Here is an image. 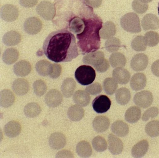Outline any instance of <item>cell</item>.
I'll list each match as a JSON object with an SVG mask.
<instances>
[{
	"mask_svg": "<svg viewBox=\"0 0 159 158\" xmlns=\"http://www.w3.org/2000/svg\"><path fill=\"white\" fill-rule=\"evenodd\" d=\"M76 151L80 157L88 158L92 155V148L91 145L87 141H81L76 146Z\"/></svg>",
	"mask_w": 159,
	"mask_h": 158,
	"instance_id": "34",
	"label": "cell"
},
{
	"mask_svg": "<svg viewBox=\"0 0 159 158\" xmlns=\"http://www.w3.org/2000/svg\"><path fill=\"white\" fill-rule=\"evenodd\" d=\"M87 5L93 8H98L102 4V0H85Z\"/></svg>",
	"mask_w": 159,
	"mask_h": 158,
	"instance_id": "51",
	"label": "cell"
},
{
	"mask_svg": "<svg viewBox=\"0 0 159 158\" xmlns=\"http://www.w3.org/2000/svg\"><path fill=\"white\" fill-rule=\"evenodd\" d=\"M139 1H141V2H143L144 3H148L150 2L152 0H139Z\"/></svg>",
	"mask_w": 159,
	"mask_h": 158,
	"instance_id": "53",
	"label": "cell"
},
{
	"mask_svg": "<svg viewBox=\"0 0 159 158\" xmlns=\"http://www.w3.org/2000/svg\"><path fill=\"white\" fill-rule=\"evenodd\" d=\"M105 55L102 51H96L88 53L84 57L83 62L86 65L96 67L105 60Z\"/></svg>",
	"mask_w": 159,
	"mask_h": 158,
	"instance_id": "13",
	"label": "cell"
},
{
	"mask_svg": "<svg viewBox=\"0 0 159 158\" xmlns=\"http://www.w3.org/2000/svg\"><path fill=\"white\" fill-rule=\"evenodd\" d=\"M12 88L16 94L22 96L28 92L30 89L29 83L25 79H17L14 81Z\"/></svg>",
	"mask_w": 159,
	"mask_h": 158,
	"instance_id": "16",
	"label": "cell"
},
{
	"mask_svg": "<svg viewBox=\"0 0 159 158\" xmlns=\"http://www.w3.org/2000/svg\"><path fill=\"white\" fill-rule=\"evenodd\" d=\"M24 27L25 31L29 34L36 35L41 30L42 22L37 17H30L26 20Z\"/></svg>",
	"mask_w": 159,
	"mask_h": 158,
	"instance_id": "8",
	"label": "cell"
},
{
	"mask_svg": "<svg viewBox=\"0 0 159 158\" xmlns=\"http://www.w3.org/2000/svg\"><path fill=\"white\" fill-rule=\"evenodd\" d=\"M19 16L18 8L12 4L3 5L1 9L2 18L7 22H12L17 19Z\"/></svg>",
	"mask_w": 159,
	"mask_h": 158,
	"instance_id": "9",
	"label": "cell"
},
{
	"mask_svg": "<svg viewBox=\"0 0 159 158\" xmlns=\"http://www.w3.org/2000/svg\"><path fill=\"white\" fill-rule=\"evenodd\" d=\"M145 132L148 136L154 137L159 136V121L153 120L149 122L145 127Z\"/></svg>",
	"mask_w": 159,
	"mask_h": 158,
	"instance_id": "39",
	"label": "cell"
},
{
	"mask_svg": "<svg viewBox=\"0 0 159 158\" xmlns=\"http://www.w3.org/2000/svg\"><path fill=\"white\" fill-rule=\"evenodd\" d=\"M147 84V78L143 73H136L132 76L130 81V86L132 89L139 91L143 89Z\"/></svg>",
	"mask_w": 159,
	"mask_h": 158,
	"instance_id": "19",
	"label": "cell"
},
{
	"mask_svg": "<svg viewBox=\"0 0 159 158\" xmlns=\"http://www.w3.org/2000/svg\"><path fill=\"white\" fill-rule=\"evenodd\" d=\"M118 87V83L113 78H107L103 82L104 90L109 95H112L116 92Z\"/></svg>",
	"mask_w": 159,
	"mask_h": 158,
	"instance_id": "38",
	"label": "cell"
},
{
	"mask_svg": "<svg viewBox=\"0 0 159 158\" xmlns=\"http://www.w3.org/2000/svg\"><path fill=\"white\" fill-rule=\"evenodd\" d=\"M15 101V96L9 89H3L0 93V105L2 107L7 108L11 106Z\"/></svg>",
	"mask_w": 159,
	"mask_h": 158,
	"instance_id": "21",
	"label": "cell"
},
{
	"mask_svg": "<svg viewBox=\"0 0 159 158\" xmlns=\"http://www.w3.org/2000/svg\"><path fill=\"white\" fill-rule=\"evenodd\" d=\"M141 111L139 108L133 106L129 108L125 113V120L130 123L137 122L141 117Z\"/></svg>",
	"mask_w": 159,
	"mask_h": 158,
	"instance_id": "30",
	"label": "cell"
},
{
	"mask_svg": "<svg viewBox=\"0 0 159 158\" xmlns=\"http://www.w3.org/2000/svg\"><path fill=\"white\" fill-rule=\"evenodd\" d=\"M149 148L148 142L142 140L137 143L132 149V155L134 158H141L145 156Z\"/></svg>",
	"mask_w": 159,
	"mask_h": 158,
	"instance_id": "25",
	"label": "cell"
},
{
	"mask_svg": "<svg viewBox=\"0 0 159 158\" xmlns=\"http://www.w3.org/2000/svg\"><path fill=\"white\" fill-rule=\"evenodd\" d=\"M62 73V66L58 64H53L52 66V70L50 77L52 79H57L59 77Z\"/></svg>",
	"mask_w": 159,
	"mask_h": 158,
	"instance_id": "47",
	"label": "cell"
},
{
	"mask_svg": "<svg viewBox=\"0 0 159 158\" xmlns=\"http://www.w3.org/2000/svg\"><path fill=\"white\" fill-rule=\"evenodd\" d=\"M112 132L119 137H124L129 133V126L123 121L114 122L111 126Z\"/></svg>",
	"mask_w": 159,
	"mask_h": 158,
	"instance_id": "23",
	"label": "cell"
},
{
	"mask_svg": "<svg viewBox=\"0 0 159 158\" xmlns=\"http://www.w3.org/2000/svg\"><path fill=\"white\" fill-rule=\"evenodd\" d=\"M67 115L70 120L75 122L79 121L84 117V110L81 106L74 105L69 108Z\"/></svg>",
	"mask_w": 159,
	"mask_h": 158,
	"instance_id": "28",
	"label": "cell"
},
{
	"mask_svg": "<svg viewBox=\"0 0 159 158\" xmlns=\"http://www.w3.org/2000/svg\"><path fill=\"white\" fill-rule=\"evenodd\" d=\"M115 98L118 103L125 105L129 103L131 99L130 91L127 88H120L116 91Z\"/></svg>",
	"mask_w": 159,
	"mask_h": 158,
	"instance_id": "32",
	"label": "cell"
},
{
	"mask_svg": "<svg viewBox=\"0 0 159 158\" xmlns=\"http://www.w3.org/2000/svg\"><path fill=\"white\" fill-rule=\"evenodd\" d=\"M120 41L117 37H111L108 39L105 43V48L110 52H114L119 50L120 47Z\"/></svg>",
	"mask_w": 159,
	"mask_h": 158,
	"instance_id": "41",
	"label": "cell"
},
{
	"mask_svg": "<svg viewBox=\"0 0 159 158\" xmlns=\"http://www.w3.org/2000/svg\"><path fill=\"white\" fill-rule=\"evenodd\" d=\"M141 25L145 31L158 30L159 29V19L154 14H147L142 19Z\"/></svg>",
	"mask_w": 159,
	"mask_h": 158,
	"instance_id": "14",
	"label": "cell"
},
{
	"mask_svg": "<svg viewBox=\"0 0 159 158\" xmlns=\"http://www.w3.org/2000/svg\"><path fill=\"white\" fill-rule=\"evenodd\" d=\"M120 24L125 31L129 32L139 33L141 31L139 17L133 12L124 15L121 18Z\"/></svg>",
	"mask_w": 159,
	"mask_h": 158,
	"instance_id": "4",
	"label": "cell"
},
{
	"mask_svg": "<svg viewBox=\"0 0 159 158\" xmlns=\"http://www.w3.org/2000/svg\"><path fill=\"white\" fill-rule=\"evenodd\" d=\"M33 89L34 93L37 96H42L47 91V86L44 81L39 79L33 83Z\"/></svg>",
	"mask_w": 159,
	"mask_h": 158,
	"instance_id": "43",
	"label": "cell"
},
{
	"mask_svg": "<svg viewBox=\"0 0 159 158\" xmlns=\"http://www.w3.org/2000/svg\"><path fill=\"white\" fill-rule=\"evenodd\" d=\"M43 50L48 59L56 63L70 62L79 55L75 36L66 29L50 34L43 43Z\"/></svg>",
	"mask_w": 159,
	"mask_h": 158,
	"instance_id": "2",
	"label": "cell"
},
{
	"mask_svg": "<svg viewBox=\"0 0 159 158\" xmlns=\"http://www.w3.org/2000/svg\"><path fill=\"white\" fill-rule=\"evenodd\" d=\"M109 62L111 66L113 68L123 67L126 63L125 56L120 52H114L111 55Z\"/></svg>",
	"mask_w": 159,
	"mask_h": 158,
	"instance_id": "33",
	"label": "cell"
},
{
	"mask_svg": "<svg viewBox=\"0 0 159 158\" xmlns=\"http://www.w3.org/2000/svg\"><path fill=\"white\" fill-rule=\"evenodd\" d=\"M19 56V52L17 50L13 48H8L2 54V60L6 64L10 65L15 63L18 60Z\"/></svg>",
	"mask_w": 159,
	"mask_h": 158,
	"instance_id": "31",
	"label": "cell"
},
{
	"mask_svg": "<svg viewBox=\"0 0 159 158\" xmlns=\"http://www.w3.org/2000/svg\"><path fill=\"white\" fill-rule=\"evenodd\" d=\"M153 101V95L149 91L144 90L137 93L134 97V102L138 106L143 108L150 106Z\"/></svg>",
	"mask_w": 159,
	"mask_h": 158,
	"instance_id": "6",
	"label": "cell"
},
{
	"mask_svg": "<svg viewBox=\"0 0 159 158\" xmlns=\"http://www.w3.org/2000/svg\"><path fill=\"white\" fill-rule=\"evenodd\" d=\"M108 142L109 150L111 154L117 155L122 152L123 143L119 137L112 134H110L108 137Z\"/></svg>",
	"mask_w": 159,
	"mask_h": 158,
	"instance_id": "12",
	"label": "cell"
},
{
	"mask_svg": "<svg viewBox=\"0 0 159 158\" xmlns=\"http://www.w3.org/2000/svg\"><path fill=\"white\" fill-rule=\"evenodd\" d=\"M32 66L30 63L25 60L19 61L14 65V72L18 76H26L30 74Z\"/></svg>",
	"mask_w": 159,
	"mask_h": 158,
	"instance_id": "17",
	"label": "cell"
},
{
	"mask_svg": "<svg viewBox=\"0 0 159 158\" xmlns=\"http://www.w3.org/2000/svg\"><path fill=\"white\" fill-rule=\"evenodd\" d=\"M76 83L73 79L68 78L66 79L61 86V91L63 95L66 98L71 97L76 89Z\"/></svg>",
	"mask_w": 159,
	"mask_h": 158,
	"instance_id": "26",
	"label": "cell"
},
{
	"mask_svg": "<svg viewBox=\"0 0 159 158\" xmlns=\"http://www.w3.org/2000/svg\"><path fill=\"white\" fill-rule=\"evenodd\" d=\"M54 23L77 35L78 42L99 31L103 27L100 17L85 0H56Z\"/></svg>",
	"mask_w": 159,
	"mask_h": 158,
	"instance_id": "1",
	"label": "cell"
},
{
	"mask_svg": "<svg viewBox=\"0 0 159 158\" xmlns=\"http://www.w3.org/2000/svg\"><path fill=\"white\" fill-rule=\"evenodd\" d=\"M73 101L77 105L82 107H85L89 104L91 97L86 91H77L73 94Z\"/></svg>",
	"mask_w": 159,
	"mask_h": 158,
	"instance_id": "29",
	"label": "cell"
},
{
	"mask_svg": "<svg viewBox=\"0 0 159 158\" xmlns=\"http://www.w3.org/2000/svg\"><path fill=\"white\" fill-rule=\"evenodd\" d=\"M56 158H73V153L70 151L63 150L57 152L56 156Z\"/></svg>",
	"mask_w": 159,
	"mask_h": 158,
	"instance_id": "50",
	"label": "cell"
},
{
	"mask_svg": "<svg viewBox=\"0 0 159 158\" xmlns=\"http://www.w3.org/2000/svg\"><path fill=\"white\" fill-rule=\"evenodd\" d=\"M102 88L99 83L96 82L87 86L85 91L91 95H96L102 92Z\"/></svg>",
	"mask_w": 159,
	"mask_h": 158,
	"instance_id": "46",
	"label": "cell"
},
{
	"mask_svg": "<svg viewBox=\"0 0 159 158\" xmlns=\"http://www.w3.org/2000/svg\"><path fill=\"white\" fill-rule=\"evenodd\" d=\"M159 114V109L157 107H152L147 109L143 113L142 120L143 121H148L150 118H153L158 116Z\"/></svg>",
	"mask_w": 159,
	"mask_h": 158,
	"instance_id": "45",
	"label": "cell"
},
{
	"mask_svg": "<svg viewBox=\"0 0 159 158\" xmlns=\"http://www.w3.org/2000/svg\"><path fill=\"white\" fill-rule=\"evenodd\" d=\"M63 101V96L60 91L57 89L49 91L45 96L44 101L49 107L55 108L58 106Z\"/></svg>",
	"mask_w": 159,
	"mask_h": 158,
	"instance_id": "11",
	"label": "cell"
},
{
	"mask_svg": "<svg viewBox=\"0 0 159 158\" xmlns=\"http://www.w3.org/2000/svg\"><path fill=\"white\" fill-rule=\"evenodd\" d=\"M36 10L39 16L47 21L53 19L55 16V7L52 3L49 1L41 2L37 6Z\"/></svg>",
	"mask_w": 159,
	"mask_h": 158,
	"instance_id": "5",
	"label": "cell"
},
{
	"mask_svg": "<svg viewBox=\"0 0 159 158\" xmlns=\"http://www.w3.org/2000/svg\"><path fill=\"white\" fill-rule=\"evenodd\" d=\"M110 65L108 61L105 59V60L96 67H95L96 70L99 73H104L109 68Z\"/></svg>",
	"mask_w": 159,
	"mask_h": 158,
	"instance_id": "48",
	"label": "cell"
},
{
	"mask_svg": "<svg viewBox=\"0 0 159 158\" xmlns=\"http://www.w3.org/2000/svg\"><path fill=\"white\" fill-rule=\"evenodd\" d=\"M112 77L120 84H126L130 80L131 75L128 70L123 67L115 68L112 72Z\"/></svg>",
	"mask_w": 159,
	"mask_h": 158,
	"instance_id": "18",
	"label": "cell"
},
{
	"mask_svg": "<svg viewBox=\"0 0 159 158\" xmlns=\"http://www.w3.org/2000/svg\"><path fill=\"white\" fill-rule=\"evenodd\" d=\"M93 125L95 131L98 132H103L109 127V119L105 116H97L93 121Z\"/></svg>",
	"mask_w": 159,
	"mask_h": 158,
	"instance_id": "20",
	"label": "cell"
},
{
	"mask_svg": "<svg viewBox=\"0 0 159 158\" xmlns=\"http://www.w3.org/2000/svg\"><path fill=\"white\" fill-rule=\"evenodd\" d=\"M116 33L115 24L111 21H107L103 24L100 31V36L103 39H108L113 37Z\"/></svg>",
	"mask_w": 159,
	"mask_h": 158,
	"instance_id": "27",
	"label": "cell"
},
{
	"mask_svg": "<svg viewBox=\"0 0 159 158\" xmlns=\"http://www.w3.org/2000/svg\"><path fill=\"white\" fill-rule=\"evenodd\" d=\"M158 14H159V4H158Z\"/></svg>",
	"mask_w": 159,
	"mask_h": 158,
	"instance_id": "54",
	"label": "cell"
},
{
	"mask_svg": "<svg viewBox=\"0 0 159 158\" xmlns=\"http://www.w3.org/2000/svg\"><path fill=\"white\" fill-rule=\"evenodd\" d=\"M92 145L94 149L98 152L105 151L107 148V143L106 139L101 136H97L93 139Z\"/></svg>",
	"mask_w": 159,
	"mask_h": 158,
	"instance_id": "40",
	"label": "cell"
},
{
	"mask_svg": "<svg viewBox=\"0 0 159 158\" xmlns=\"http://www.w3.org/2000/svg\"><path fill=\"white\" fill-rule=\"evenodd\" d=\"M148 58L144 53H138L133 57L131 61V67L134 71H142L147 68Z\"/></svg>",
	"mask_w": 159,
	"mask_h": 158,
	"instance_id": "10",
	"label": "cell"
},
{
	"mask_svg": "<svg viewBox=\"0 0 159 158\" xmlns=\"http://www.w3.org/2000/svg\"><path fill=\"white\" fill-rule=\"evenodd\" d=\"M151 71L154 75L159 77V60H157L152 63Z\"/></svg>",
	"mask_w": 159,
	"mask_h": 158,
	"instance_id": "52",
	"label": "cell"
},
{
	"mask_svg": "<svg viewBox=\"0 0 159 158\" xmlns=\"http://www.w3.org/2000/svg\"><path fill=\"white\" fill-rule=\"evenodd\" d=\"M131 47L135 51H145L147 49V44L144 36H138L134 38L131 43Z\"/></svg>",
	"mask_w": 159,
	"mask_h": 158,
	"instance_id": "37",
	"label": "cell"
},
{
	"mask_svg": "<svg viewBox=\"0 0 159 158\" xmlns=\"http://www.w3.org/2000/svg\"><path fill=\"white\" fill-rule=\"evenodd\" d=\"M21 125L18 122L12 121L9 122L4 126V132L8 137L11 138L18 136L21 132Z\"/></svg>",
	"mask_w": 159,
	"mask_h": 158,
	"instance_id": "22",
	"label": "cell"
},
{
	"mask_svg": "<svg viewBox=\"0 0 159 158\" xmlns=\"http://www.w3.org/2000/svg\"><path fill=\"white\" fill-rule=\"evenodd\" d=\"M52 64L46 60L39 61L36 65V69L38 74L43 76L50 75Z\"/></svg>",
	"mask_w": 159,
	"mask_h": 158,
	"instance_id": "35",
	"label": "cell"
},
{
	"mask_svg": "<svg viewBox=\"0 0 159 158\" xmlns=\"http://www.w3.org/2000/svg\"><path fill=\"white\" fill-rule=\"evenodd\" d=\"M41 112V108L37 103H29L24 108V113L28 117H36L40 114Z\"/></svg>",
	"mask_w": 159,
	"mask_h": 158,
	"instance_id": "36",
	"label": "cell"
},
{
	"mask_svg": "<svg viewBox=\"0 0 159 158\" xmlns=\"http://www.w3.org/2000/svg\"><path fill=\"white\" fill-rule=\"evenodd\" d=\"M132 8L136 13L142 14L145 13L148 8V5L139 0H134L132 2Z\"/></svg>",
	"mask_w": 159,
	"mask_h": 158,
	"instance_id": "44",
	"label": "cell"
},
{
	"mask_svg": "<svg viewBox=\"0 0 159 158\" xmlns=\"http://www.w3.org/2000/svg\"><path fill=\"white\" fill-rule=\"evenodd\" d=\"M111 105V101L108 97L105 95H100L96 97L92 106L95 112L98 113H106L110 109Z\"/></svg>",
	"mask_w": 159,
	"mask_h": 158,
	"instance_id": "7",
	"label": "cell"
},
{
	"mask_svg": "<svg viewBox=\"0 0 159 158\" xmlns=\"http://www.w3.org/2000/svg\"><path fill=\"white\" fill-rule=\"evenodd\" d=\"M75 77L81 85L83 86L90 85L95 79V71L90 65H81L75 71Z\"/></svg>",
	"mask_w": 159,
	"mask_h": 158,
	"instance_id": "3",
	"label": "cell"
},
{
	"mask_svg": "<svg viewBox=\"0 0 159 158\" xmlns=\"http://www.w3.org/2000/svg\"><path fill=\"white\" fill-rule=\"evenodd\" d=\"M20 5L27 8L33 7L37 4L38 0H19Z\"/></svg>",
	"mask_w": 159,
	"mask_h": 158,
	"instance_id": "49",
	"label": "cell"
},
{
	"mask_svg": "<svg viewBox=\"0 0 159 158\" xmlns=\"http://www.w3.org/2000/svg\"><path fill=\"white\" fill-rule=\"evenodd\" d=\"M49 144L53 149L60 150L63 148L66 144V139L64 134L55 132L50 136Z\"/></svg>",
	"mask_w": 159,
	"mask_h": 158,
	"instance_id": "15",
	"label": "cell"
},
{
	"mask_svg": "<svg viewBox=\"0 0 159 158\" xmlns=\"http://www.w3.org/2000/svg\"><path fill=\"white\" fill-rule=\"evenodd\" d=\"M21 34L16 31H12L7 32L3 36L2 41L8 46L18 45L21 41Z\"/></svg>",
	"mask_w": 159,
	"mask_h": 158,
	"instance_id": "24",
	"label": "cell"
},
{
	"mask_svg": "<svg viewBox=\"0 0 159 158\" xmlns=\"http://www.w3.org/2000/svg\"><path fill=\"white\" fill-rule=\"evenodd\" d=\"M145 40L147 45L154 47L159 43V35L158 33L153 31L147 32L145 35Z\"/></svg>",
	"mask_w": 159,
	"mask_h": 158,
	"instance_id": "42",
	"label": "cell"
}]
</instances>
